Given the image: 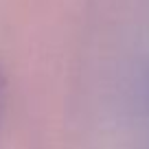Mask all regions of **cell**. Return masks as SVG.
Returning a JSON list of instances; mask_svg holds the SVG:
<instances>
[{
    "instance_id": "1",
    "label": "cell",
    "mask_w": 149,
    "mask_h": 149,
    "mask_svg": "<svg viewBox=\"0 0 149 149\" xmlns=\"http://www.w3.org/2000/svg\"><path fill=\"white\" fill-rule=\"evenodd\" d=\"M0 90H2V84H0Z\"/></svg>"
}]
</instances>
